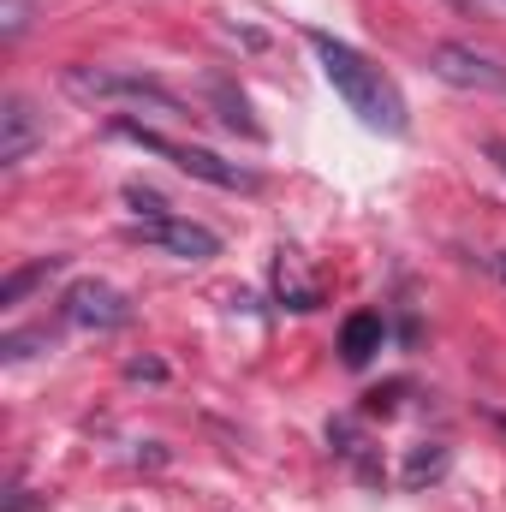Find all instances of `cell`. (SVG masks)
Returning a JSON list of instances; mask_svg holds the SVG:
<instances>
[{"mask_svg": "<svg viewBox=\"0 0 506 512\" xmlns=\"http://www.w3.org/2000/svg\"><path fill=\"white\" fill-rule=\"evenodd\" d=\"M304 42L316 48V66H322V78L334 84V96H340L370 131H387V137H405V131H411L405 96H399V84L381 72L376 60H364L352 42L328 36V30H304Z\"/></svg>", "mask_w": 506, "mask_h": 512, "instance_id": "6da1fadb", "label": "cell"}, {"mask_svg": "<svg viewBox=\"0 0 506 512\" xmlns=\"http://www.w3.org/2000/svg\"><path fill=\"white\" fill-rule=\"evenodd\" d=\"M114 137H126V143H137V149H149V155L173 161L179 173H191V179H203V185H221V191H256V173H251V167H239V161H221L215 149L173 143V137H161V131H143L137 120H114Z\"/></svg>", "mask_w": 506, "mask_h": 512, "instance_id": "7a4b0ae2", "label": "cell"}, {"mask_svg": "<svg viewBox=\"0 0 506 512\" xmlns=\"http://www.w3.org/2000/svg\"><path fill=\"white\" fill-rule=\"evenodd\" d=\"M66 90H72L78 102H96V108L131 102V108L185 114V102H179L167 84H155V78H143V72H120V66H72V72H66Z\"/></svg>", "mask_w": 506, "mask_h": 512, "instance_id": "3957f363", "label": "cell"}, {"mask_svg": "<svg viewBox=\"0 0 506 512\" xmlns=\"http://www.w3.org/2000/svg\"><path fill=\"white\" fill-rule=\"evenodd\" d=\"M429 72L453 90H477V96H506V66L465 48V42H435L429 48Z\"/></svg>", "mask_w": 506, "mask_h": 512, "instance_id": "277c9868", "label": "cell"}, {"mask_svg": "<svg viewBox=\"0 0 506 512\" xmlns=\"http://www.w3.org/2000/svg\"><path fill=\"white\" fill-rule=\"evenodd\" d=\"M131 239H143V245H155V251L185 256V262H209V256H221V233H209L203 221H185V215H173V209L155 215V221H137Z\"/></svg>", "mask_w": 506, "mask_h": 512, "instance_id": "5b68a950", "label": "cell"}, {"mask_svg": "<svg viewBox=\"0 0 506 512\" xmlns=\"http://www.w3.org/2000/svg\"><path fill=\"white\" fill-rule=\"evenodd\" d=\"M66 316H72L78 328H126L131 304H126V292L108 286V280H78V286L66 292Z\"/></svg>", "mask_w": 506, "mask_h": 512, "instance_id": "8992f818", "label": "cell"}, {"mask_svg": "<svg viewBox=\"0 0 506 512\" xmlns=\"http://www.w3.org/2000/svg\"><path fill=\"white\" fill-rule=\"evenodd\" d=\"M36 143H48V120L36 114L30 96H6V108H0V167H18Z\"/></svg>", "mask_w": 506, "mask_h": 512, "instance_id": "52a82bcc", "label": "cell"}, {"mask_svg": "<svg viewBox=\"0 0 506 512\" xmlns=\"http://www.w3.org/2000/svg\"><path fill=\"white\" fill-rule=\"evenodd\" d=\"M376 352H381V316H370V310L346 316V328H340V358H346L352 370H364Z\"/></svg>", "mask_w": 506, "mask_h": 512, "instance_id": "ba28073f", "label": "cell"}, {"mask_svg": "<svg viewBox=\"0 0 506 512\" xmlns=\"http://www.w3.org/2000/svg\"><path fill=\"white\" fill-rule=\"evenodd\" d=\"M60 262H66V256H42V262H30V268H12V274L0 280V310H18L48 274H60Z\"/></svg>", "mask_w": 506, "mask_h": 512, "instance_id": "9c48e42d", "label": "cell"}, {"mask_svg": "<svg viewBox=\"0 0 506 512\" xmlns=\"http://www.w3.org/2000/svg\"><path fill=\"white\" fill-rule=\"evenodd\" d=\"M215 102H221V120H227L233 131H245V137H262V126L251 120V102H245V96H239L227 78H215Z\"/></svg>", "mask_w": 506, "mask_h": 512, "instance_id": "30bf717a", "label": "cell"}, {"mask_svg": "<svg viewBox=\"0 0 506 512\" xmlns=\"http://www.w3.org/2000/svg\"><path fill=\"white\" fill-rule=\"evenodd\" d=\"M447 471V447H423V453H411V465H405V483L417 489V483H429V477H441Z\"/></svg>", "mask_w": 506, "mask_h": 512, "instance_id": "8fae6325", "label": "cell"}, {"mask_svg": "<svg viewBox=\"0 0 506 512\" xmlns=\"http://www.w3.org/2000/svg\"><path fill=\"white\" fill-rule=\"evenodd\" d=\"M126 203L143 215V221H155V215H167V203L155 197V191H143V185H126Z\"/></svg>", "mask_w": 506, "mask_h": 512, "instance_id": "7c38bea8", "label": "cell"}, {"mask_svg": "<svg viewBox=\"0 0 506 512\" xmlns=\"http://www.w3.org/2000/svg\"><path fill=\"white\" fill-rule=\"evenodd\" d=\"M483 149H489V161H495V167H501V173H506V137H489Z\"/></svg>", "mask_w": 506, "mask_h": 512, "instance_id": "4fadbf2b", "label": "cell"}, {"mask_svg": "<svg viewBox=\"0 0 506 512\" xmlns=\"http://www.w3.org/2000/svg\"><path fill=\"white\" fill-rule=\"evenodd\" d=\"M501 274H506V256H501Z\"/></svg>", "mask_w": 506, "mask_h": 512, "instance_id": "5bb4252c", "label": "cell"}]
</instances>
